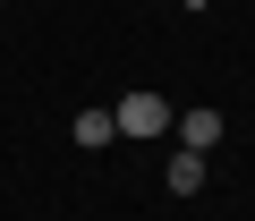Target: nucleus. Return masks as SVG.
<instances>
[{"label":"nucleus","instance_id":"nucleus-1","mask_svg":"<svg viewBox=\"0 0 255 221\" xmlns=\"http://www.w3.org/2000/svg\"><path fill=\"white\" fill-rule=\"evenodd\" d=\"M170 119H179V110H170L153 85H136V94H119V102H111V128H119V136H136V145L170 136Z\"/></svg>","mask_w":255,"mask_h":221},{"label":"nucleus","instance_id":"nucleus-2","mask_svg":"<svg viewBox=\"0 0 255 221\" xmlns=\"http://www.w3.org/2000/svg\"><path fill=\"white\" fill-rule=\"evenodd\" d=\"M170 136H179V153H213L221 145V110H179Z\"/></svg>","mask_w":255,"mask_h":221},{"label":"nucleus","instance_id":"nucleus-3","mask_svg":"<svg viewBox=\"0 0 255 221\" xmlns=\"http://www.w3.org/2000/svg\"><path fill=\"white\" fill-rule=\"evenodd\" d=\"M204 162H213V153H170V162H162V187H170V196H196V187L213 179Z\"/></svg>","mask_w":255,"mask_h":221},{"label":"nucleus","instance_id":"nucleus-4","mask_svg":"<svg viewBox=\"0 0 255 221\" xmlns=\"http://www.w3.org/2000/svg\"><path fill=\"white\" fill-rule=\"evenodd\" d=\"M68 136H77L85 153H102V145H119V128H111V110H77V119H68Z\"/></svg>","mask_w":255,"mask_h":221},{"label":"nucleus","instance_id":"nucleus-5","mask_svg":"<svg viewBox=\"0 0 255 221\" xmlns=\"http://www.w3.org/2000/svg\"><path fill=\"white\" fill-rule=\"evenodd\" d=\"M187 9H204V0H187Z\"/></svg>","mask_w":255,"mask_h":221}]
</instances>
